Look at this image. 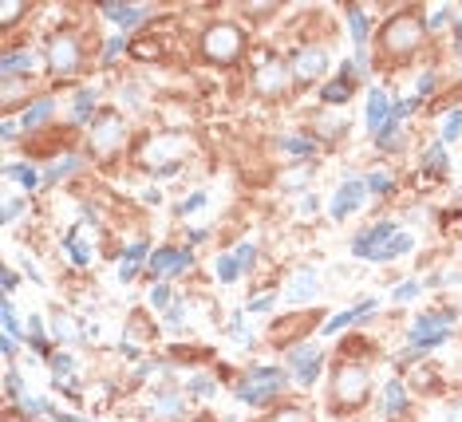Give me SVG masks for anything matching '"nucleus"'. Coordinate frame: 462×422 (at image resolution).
Wrapping results in <instances>:
<instances>
[{
    "instance_id": "nucleus-22",
    "label": "nucleus",
    "mask_w": 462,
    "mask_h": 422,
    "mask_svg": "<svg viewBox=\"0 0 462 422\" xmlns=\"http://www.w3.org/2000/svg\"><path fill=\"white\" fill-rule=\"evenodd\" d=\"M344 16H348V28H351V43H356L359 59H364V48H368V32H371L368 16H364V9H356V4H348V9H344ZM359 59H356V63H359Z\"/></svg>"
},
{
    "instance_id": "nucleus-6",
    "label": "nucleus",
    "mask_w": 462,
    "mask_h": 422,
    "mask_svg": "<svg viewBox=\"0 0 462 422\" xmlns=\"http://www.w3.org/2000/svg\"><path fill=\"white\" fill-rule=\"evenodd\" d=\"M241 32L233 24H214L210 32H205V56L210 59H217V63H233L237 59V51H241Z\"/></svg>"
},
{
    "instance_id": "nucleus-47",
    "label": "nucleus",
    "mask_w": 462,
    "mask_h": 422,
    "mask_svg": "<svg viewBox=\"0 0 462 422\" xmlns=\"http://www.w3.org/2000/svg\"><path fill=\"white\" fill-rule=\"evenodd\" d=\"M0 355H4V364H12V359H16V336L0 339Z\"/></svg>"
},
{
    "instance_id": "nucleus-10",
    "label": "nucleus",
    "mask_w": 462,
    "mask_h": 422,
    "mask_svg": "<svg viewBox=\"0 0 462 422\" xmlns=\"http://www.w3.org/2000/svg\"><path fill=\"white\" fill-rule=\"evenodd\" d=\"M123 118L119 115H103L99 123H95V130H91V150L95 154H115L123 146Z\"/></svg>"
},
{
    "instance_id": "nucleus-56",
    "label": "nucleus",
    "mask_w": 462,
    "mask_h": 422,
    "mask_svg": "<svg viewBox=\"0 0 462 422\" xmlns=\"http://www.w3.org/2000/svg\"><path fill=\"white\" fill-rule=\"evenodd\" d=\"M454 36H458V48H462V20H458V28H454Z\"/></svg>"
},
{
    "instance_id": "nucleus-35",
    "label": "nucleus",
    "mask_w": 462,
    "mask_h": 422,
    "mask_svg": "<svg viewBox=\"0 0 462 422\" xmlns=\"http://www.w3.org/2000/svg\"><path fill=\"white\" fill-rule=\"evenodd\" d=\"M205 202H210V197H205V190H197V194L182 197V202L174 205V213H178V217H190V213H197V210H202Z\"/></svg>"
},
{
    "instance_id": "nucleus-38",
    "label": "nucleus",
    "mask_w": 462,
    "mask_h": 422,
    "mask_svg": "<svg viewBox=\"0 0 462 422\" xmlns=\"http://www.w3.org/2000/svg\"><path fill=\"white\" fill-rule=\"evenodd\" d=\"M28 339H32V347L40 355H48V339H43V324H40V316H28Z\"/></svg>"
},
{
    "instance_id": "nucleus-9",
    "label": "nucleus",
    "mask_w": 462,
    "mask_h": 422,
    "mask_svg": "<svg viewBox=\"0 0 462 422\" xmlns=\"http://www.w3.org/2000/svg\"><path fill=\"white\" fill-rule=\"evenodd\" d=\"M79 63H83V56H79V40L76 36H51V68H56V76H76Z\"/></svg>"
},
{
    "instance_id": "nucleus-57",
    "label": "nucleus",
    "mask_w": 462,
    "mask_h": 422,
    "mask_svg": "<svg viewBox=\"0 0 462 422\" xmlns=\"http://www.w3.org/2000/svg\"><path fill=\"white\" fill-rule=\"evenodd\" d=\"M451 422H462V411H454V414H451Z\"/></svg>"
},
{
    "instance_id": "nucleus-53",
    "label": "nucleus",
    "mask_w": 462,
    "mask_h": 422,
    "mask_svg": "<svg viewBox=\"0 0 462 422\" xmlns=\"http://www.w3.org/2000/svg\"><path fill=\"white\" fill-rule=\"evenodd\" d=\"M190 387H194L197 395H214V383H210V379H194Z\"/></svg>"
},
{
    "instance_id": "nucleus-39",
    "label": "nucleus",
    "mask_w": 462,
    "mask_h": 422,
    "mask_svg": "<svg viewBox=\"0 0 462 422\" xmlns=\"http://www.w3.org/2000/svg\"><path fill=\"white\" fill-rule=\"evenodd\" d=\"M419 280H403V284H395L391 288V300H395V304H407V300H415V296H419Z\"/></svg>"
},
{
    "instance_id": "nucleus-25",
    "label": "nucleus",
    "mask_w": 462,
    "mask_h": 422,
    "mask_svg": "<svg viewBox=\"0 0 462 422\" xmlns=\"http://www.w3.org/2000/svg\"><path fill=\"white\" fill-rule=\"evenodd\" d=\"M95 99H99V91H91V87L76 91V99H71V123H76V127H87V123H91Z\"/></svg>"
},
{
    "instance_id": "nucleus-7",
    "label": "nucleus",
    "mask_w": 462,
    "mask_h": 422,
    "mask_svg": "<svg viewBox=\"0 0 462 422\" xmlns=\"http://www.w3.org/2000/svg\"><path fill=\"white\" fill-rule=\"evenodd\" d=\"M186 269H194V253H190V249H178V245L154 249L150 261H146V272H150V277H174V272H186Z\"/></svg>"
},
{
    "instance_id": "nucleus-30",
    "label": "nucleus",
    "mask_w": 462,
    "mask_h": 422,
    "mask_svg": "<svg viewBox=\"0 0 462 422\" xmlns=\"http://www.w3.org/2000/svg\"><path fill=\"white\" fill-rule=\"evenodd\" d=\"M423 166H427L431 174H446V166H451V158H446V146H443V143H431L427 150H423Z\"/></svg>"
},
{
    "instance_id": "nucleus-48",
    "label": "nucleus",
    "mask_w": 462,
    "mask_h": 422,
    "mask_svg": "<svg viewBox=\"0 0 462 422\" xmlns=\"http://www.w3.org/2000/svg\"><path fill=\"white\" fill-rule=\"evenodd\" d=\"M0 130H4V143H16V138H20V130H24V127H20L16 118H4V127H0Z\"/></svg>"
},
{
    "instance_id": "nucleus-15",
    "label": "nucleus",
    "mask_w": 462,
    "mask_h": 422,
    "mask_svg": "<svg viewBox=\"0 0 462 422\" xmlns=\"http://www.w3.org/2000/svg\"><path fill=\"white\" fill-rule=\"evenodd\" d=\"M317 292H320V277L312 269H300L284 288V300L289 304H308V300H317Z\"/></svg>"
},
{
    "instance_id": "nucleus-18",
    "label": "nucleus",
    "mask_w": 462,
    "mask_h": 422,
    "mask_svg": "<svg viewBox=\"0 0 462 422\" xmlns=\"http://www.w3.org/2000/svg\"><path fill=\"white\" fill-rule=\"evenodd\" d=\"M371 312H376V300H359L356 308H344V312L328 316V320H324V336H336L340 328H348V324L364 320V316H371Z\"/></svg>"
},
{
    "instance_id": "nucleus-51",
    "label": "nucleus",
    "mask_w": 462,
    "mask_h": 422,
    "mask_svg": "<svg viewBox=\"0 0 462 422\" xmlns=\"http://www.w3.org/2000/svg\"><path fill=\"white\" fill-rule=\"evenodd\" d=\"M16 284H20V277H16L12 269H4V296H12V292H16Z\"/></svg>"
},
{
    "instance_id": "nucleus-13",
    "label": "nucleus",
    "mask_w": 462,
    "mask_h": 422,
    "mask_svg": "<svg viewBox=\"0 0 462 422\" xmlns=\"http://www.w3.org/2000/svg\"><path fill=\"white\" fill-rule=\"evenodd\" d=\"M391 95L387 91H379V87H371L368 91V110H364V118H368V130H371V138L379 135V130L387 127V118H391Z\"/></svg>"
},
{
    "instance_id": "nucleus-3",
    "label": "nucleus",
    "mask_w": 462,
    "mask_h": 422,
    "mask_svg": "<svg viewBox=\"0 0 462 422\" xmlns=\"http://www.w3.org/2000/svg\"><path fill=\"white\" fill-rule=\"evenodd\" d=\"M284 367H289L292 375H297L300 387H312L320 375V367H324V347L320 344H297L284 351Z\"/></svg>"
},
{
    "instance_id": "nucleus-50",
    "label": "nucleus",
    "mask_w": 462,
    "mask_h": 422,
    "mask_svg": "<svg viewBox=\"0 0 462 422\" xmlns=\"http://www.w3.org/2000/svg\"><path fill=\"white\" fill-rule=\"evenodd\" d=\"M273 308V296H261V300H249V312H269Z\"/></svg>"
},
{
    "instance_id": "nucleus-2",
    "label": "nucleus",
    "mask_w": 462,
    "mask_h": 422,
    "mask_svg": "<svg viewBox=\"0 0 462 422\" xmlns=\"http://www.w3.org/2000/svg\"><path fill=\"white\" fill-rule=\"evenodd\" d=\"M284 383H289V367H249L245 383H237V398L249 406H261L269 403V398L277 395V391H284Z\"/></svg>"
},
{
    "instance_id": "nucleus-4",
    "label": "nucleus",
    "mask_w": 462,
    "mask_h": 422,
    "mask_svg": "<svg viewBox=\"0 0 462 422\" xmlns=\"http://www.w3.org/2000/svg\"><path fill=\"white\" fill-rule=\"evenodd\" d=\"M423 40V24L419 16H407V12H399L395 20H387L384 28V48L395 51V56H403V51H415Z\"/></svg>"
},
{
    "instance_id": "nucleus-29",
    "label": "nucleus",
    "mask_w": 462,
    "mask_h": 422,
    "mask_svg": "<svg viewBox=\"0 0 462 422\" xmlns=\"http://www.w3.org/2000/svg\"><path fill=\"white\" fill-rule=\"evenodd\" d=\"M281 150L292 154V158H312L320 146H317V138H312V135H284L281 138Z\"/></svg>"
},
{
    "instance_id": "nucleus-11",
    "label": "nucleus",
    "mask_w": 462,
    "mask_h": 422,
    "mask_svg": "<svg viewBox=\"0 0 462 422\" xmlns=\"http://www.w3.org/2000/svg\"><path fill=\"white\" fill-rule=\"evenodd\" d=\"M336 383H340L336 391H340V398H344L348 406L359 403V398L368 395V371H364L359 364H344L340 371H336Z\"/></svg>"
},
{
    "instance_id": "nucleus-26",
    "label": "nucleus",
    "mask_w": 462,
    "mask_h": 422,
    "mask_svg": "<svg viewBox=\"0 0 462 422\" xmlns=\"http://www.w3.org/2000/svg\"><path fill=\"white\" fill-rule=\"evenodd\" d=\"M411 245H415V237L399 229V233H395L391 241H387V245L376 253V264H391V261H399V257H407V253H411Z\"/></svg>"
},
{
    "instance_id": "nucleus-44",
    "label": "nucleus",
    "mask_w": 462,
    "mask_h": 422,
    "mask_svg": "<svg viewBox=\"0 0 462 422\" xmlns=\"http://www.w3.org/2000/svg\"><path fill=\"white\" fill-rule=\"evenodd\" d=\"M230 331H233V339H241V344H249V339H253V331L245 328V316H233V324H230Z\"/></svg>"
},
{
    "instance_id": "nucleus-34",
    "label": "nucleus",
    "mask_w": 462,
    "mask_h": 422,
    "mask_svg": "<svg viewBox=\"0 0 462 422\" xmlns=\"http://www.w3.org/2000/svg\"><path fill=\"white\" fill-rule=\"evenodd\" d=\"M146 300H150L154 312H170V308H174V288L170 284H154Z\"/></svg>"
},
{
    "instance_id": "nucleus-55",
    "label": "nucleus",
    "mask_w": 462,
    "mask_h": 422,
    "mask_svg": "<svg viewBox=\"0 0 462 422\" xmlns=\"http://www.w3.org/2000/svg\"><path fill=\"white\" fill-rule=\"evenodd\" d=\"M284 414H289V422H308L304 411H284ZM277 422H281V418H277Z\"/></svg>"
},
{
    "instance_id": "nucleus-46",
    "label": "nucleus",
    "mask_w": 462,
    "mask_h": 422,
    "mask_svg": "<svg viewBox=\"0 0 462 422\" xmlns=\"http://www.w3.org/2000/svg\"><path fill=\"white\" fill-rule=\"evenodd\" d=\"M4 391H9V398H24V387H20V375L9 367V375H4Z\"/></svg>"
},
{
    "instance_id": "nucleus-36",
    "label": "nucleus",
    "mask_w": 462,
    "mask_h": 422,
    "mask_svg": "<svg viewBox=\"0 0 462 422\" xmlns=\"http://www.w3.org/2000/svg\"><path fill=\"white\" fill-rule=\"evenodd\" d=\"M0 324H4V336H20V320H16V308H12L9 296H4V304H0Z\"/></svg>"
},
{
    "instance_id": "nucleus-52",
    "label": "nucleus",
    "mask_w": 462,
    "mask_h": 422,
    "mask_svg": "<svg viewBox=\"0 0 462 422\" xmlns=\"http://www.w3.org/2000/svg\"><path fill=\"white\" fill-rule=\"evenodd\" d=\"M16 16H20V4H16V0H9V4H4V28H9Z\"/></svg>"
},
{
    "instance_id": "nucleus-14",
    "label": "nucleus",
    "mask_w": 462,
    "mask_h": 422,
    "mask_svg": "<svg viewBox=\"0 0 462 422\" xmlns=\"http://www.w3.org/2000/svg\"><path fill=\"white\" fill-rule=\"evenodd\" d=\"M328 68V59H324V48H304L297 59H292V76L300 79V83H312V79H320Z\"/></svg>"
},
{
    "instance_id": "nucleus-12",
    "label": "nucleus",
    "mask_w": 462,
    "mask_h": 422,
    "mask_svg": "<svg viewBox=\"0 0 462 422\" xmlns=\"http://www.w3.org/2000/svg\"><path fill=\"white\" fill-rule=\"evenodd\" d=\"M146 261H150V241H146V237H135V241L123 249V261H119V280L123 284H130V280L143 272Z\"/></svg>"
},
{
    "instance_id": "nucleus-45",
    "label": "nucleus",
    "mask_w": 462,
    "mask_h": 422,
    "mask_svg": "<svg viewBox=\"0 0 462 422\" xmlns=\"http://www.w3.org/2000/svg\"><path fill=\"white\" fill-rule=\"evenodd\" d=\"M411 110H419V99H399V103L391 107V118H399V123H403V118H407Z\"/></svg>"
},
{
    "instance_id": "nucleus-23",
    "label": "nucleus",
    "mask_w": 462,
    "mask_h": 422,
    "mask_svg": "<svg viewBox=\"0 0 462 422\" xmlns=\"http://www.w3.org/2000/svg\"><path fill=\"white\" fill-rule=\"evenodd\" d=\"M79 170H83V158H79V154H63V158H56L48 170H43V186H56V182L79 174Z\"/></svg>"
},
{
    "instance_id": "nucleus-40",
    "label": "nucleus",
    "mask_w": 462,
    "mask_h": 422,
    "mask_svg": "<svg viewBox=\"0 0 462 422\" xmlns=\"http://www.w3.org/2000/svg\"><path fill=\"white\" fill-rule=\"evenodd\" d=\"M233 257H237V264H241V272H249L257 264V245L253 241H241L237 249H233Z\"/></svg>"
},
{
    "instance_id": "nucleus-54",
    "label": "nucleus",
    "mask_w": 462,
    "mask_h": 422,
    "mask_svg": "<svg viewBox=\"0 0 462 422\" xmlns=\"http://www.w3.org/2000/svg\"><path fill=\"white\" fill-rule=\"evenodd\" d=\"M205 237H210V229H194V233H190V245H197V241H205Z\"/></svg>"
},
{
    "instance_id": "nucleus-33",
    "label": "nucleus",
    "mask_w": 462,
    "mask_h": 422,
    "mask_svg": "<svg viewBox=\"0 0 462 422\" xmlns=\"http://www.w3.org/2000/svg\"><path fill=\"white\" fill-rule=\"evenodd\" d=\"M368 194H376V197H391L395 194V182H391V174H384V170H371L368 177Z\"/></svg>"
},
{
    "instance_id": "nucleus-49",
    "label": "nucleus",
    "mask_w": 462,
    "mask_h": 422,
    "mask_svg": "<svg viewBox=\"0 0 462 422\" xmlns=\"http://www.w3.org/2000/svg\"><path fill=\"white\" fill-rule=\"evenodd\" d=\"M451 16H454V9H435V12H431V28H443V24H451Z\"/></svg>"
},
{
    "instance_id": "nucleus-24",
    "label": "nucleus",
    "mask_w": 462,
    "mask_h": 422,
    "mask_svg": "<svg viewBox=\"0 0 462 422\" xmlns=\"http://www.w3.org/2000/svg\"><path fill=\"white\" fill-rule=\"evenodd\" d=\"M351 79H344V76H336V79H328L324 87H320V103H324V107H344V103L351 99Z\"/></svg>"
},
{
    "instance_id": "nucleus-21",
    "label": "nucleus",
    "mask_w": 462,
    "mask_h": 422,
    "mask_svg": "<svg viewBox=\"0 0 462 422\" xmlns=\"http://www.w3.org/2000/svg\"><path fill=\"white\" fill-rule=\"evenodd\" d=\"M51 115H56V99H48V95H43V99H36L32 107H24V115H20V127L32 135V130H40Z\"/></svg>"
},
{
    "instance_id": "nucleus-42",
    "label": "nucleus",
    "mask_w": 462,
    "mask_h": 422,
    "mask_svg": "<svg viewBox=\"0 0 462 422\" xmlns=\"http://www.w3.org/2000/svg\"><path fill=\"white\" fill-rule=\"evenodd\" d=\"M435 87H438V71H423V76H419V87H415V99L423 103L431 91H435Z\"/></svg>"
},
{
    "instance_id": "nucleus-41",
    "label": "nucleus",
    "mask_w": 462,
    "mask_h": 422,
    "mask_svg": "<svg viewBox=\"0 0 462 422\" xmlns=\"http://www.w3.org/2000/svg\"><path fill=\"white\" fill-rule=\"evenodd\" d=\"M24 210H28V197H9V202H4V213H0V221H4V225H12V221H16Z\"/></svg>"
},
{
    "instance_id": "nucleus-28",
    "label": "nucleus",
    "mask_w": 462,
    "mask_h": 422,
    "mask_svg": "<svg viewBox=\"0 0 462 422\" xmlns=\"http://www.w3.org/2000/svg\"><path fill=\"white\" fill-rule=\"evenodd\" d=\"M384 411H387V418H399V414L407 411V387H403L399 379H391L384 387Z\"/></svg>"
},
{
    "instance_id": "nucleus-20",
    "label": "nucleus",
    "mask_w": 462,
    "mask_h": 422,
    "mask_svg": "<svg viewBox=\"0 0 462 422\" xmlns=\"http://www.w3.org/2000/svg\"><path fill=\"white\" fill-rule=\"evenodd\" d=\"M4 177H9V182H20V186H24V197L43 186L40 170H36L32 162H9V166H4Z\"/></svg>"
},
{
    "instance_id": "nucleus-5",
    "label": "nucleus",
    "mask_w": 462,
    "mask_h": 422,
    "mask_svg": "<svg viewBox=\"0 0 462 422\" xmlns=\"http://www.w3.org/2000/svg\"><path fill=\"white\" fill-rule=\"evenodd\" d=\"M399 233V225L395 221H376V225H364L356 237H351V257H359V261H376V253L391 241V237Z\"/></svg>"
},
{
    "instance_id": "nucleus-1",
    "label": "nucleus",
    "mask_w": 462,
    "mask_h": 422,
    "mask_svg": "<svg viewBox=\"0 0 462 422\" xmlns=\"http://www.w3.org/2000/svg\"><path fill=\"white\" fill-rule=\"evenodd\" d=\"M451 312H423L415 316V324L407 328V351H403V359H415V355L423 351H435L438 344H446V336H451Z\"/></svg>"
},
{
    "instance_id": "nucleus-8",
    "label": "nucleus",
    "mask_w": 462,
    "mask_h": 422,
    "mask_svg": "<svg viewBox=\"0 0 462 422\" xmlns=\"http://www.w3.org/2000/svg\"><path fill=\"white\" fill-rule=\"evenodd\" d=\"M364 202H368V182H364V177H348V182L332 194L328 213H332V221H344V217H351Z\"/></svg>"
},
{
    "instance_id": "nucleus-32",
    "label": "nucleus",
    "mask_w": 462,
    "mask_h": 422,
    "mask_svg": "<svg viewBox=\"0 0 462 422\" xmlns=\"http://www.w3.org/2000/svg\"><path fill=\"white\" fill-rule=\"evenodd\" d=\"M399 135H403V123L399 118H387V127L379 130L371 143H376V150H395V146H399Z\"/></svg>"
},
{
    "instance_id": "nucleus-17",
    "label": "nucleus",
    "mask_w": 462,
    "mask_h": 422,
    "mask_svg": "<svg viewBox=\"0 0 462 422\" xmlns=\"http://www.w3.org/2000/svg\"><path fill=\"white\" fill-rule=\"evenodd\" d=\"M253 87L261 95H281L289 87V63H265V68L253 76Z\"/></svg>"
},
{
    "instance_id": "nucleus-27",
    "label": "nucleus",
    "mask_w": 462,
    "mask_h": 422,
    "mask_svg": "<svg viewBox=\"0 0 462 422\" xmlns=\"http://www.w3.org/2000/svg\"><path fill=\"white\" fill-rule=\"evenodd\" d=\"M28 71H32V51H4V59H0V76L16 79V76H28Z\"/></svg>"
},
{
    "instance_id": "nucleus-37",
    "label": "nucleus",
    "mask_w": 462,
    "mask_h": 422,
    "mask_svg": "<svg viewBox=\"0 0 462 422\" xmlns=\"http://www.w3.org/2000/svg\"><path fill=\"white\" fill-rule=\"evenodd\" d=\"M462 138V110H451L446 115V123H443V146L446 143H458Z\"/></svg>"
},
{
    "instance_id": "nucleus-31",
    "label": "nucleus",
    "mask_w": 462,
    "mask_h": 422,
    "mask_svg": "<svg viewBox=\"0 0 462 422\" xmlns=\"http://www.w3.org/2000/svg\"><path fill=\"white\" fill-rule=\"evenodd\" d=\"M214 272H217V280H222V284H233V280L241 277V264H237V257H233V253H217V261H214Z\"/></svg>"
},
{
    "instance_id": "nucleus-19",
    "label": "nucleus",
    "mask_w": 462,
    "mask_h": 422,
    "mask_svg": "<svg viewBox=\"0 0 462 422\" xmlns=\"http://www.w3.org/2000/svg\"><path fill=\"white\" fill-rule=\"evenodd\" d=\"M79 233H83V229H68V233H63L60 237V245H63V253H68L71 257V264H79V269H87V264H91L95 261V257H91V245H87V241H83V237H79Z\"/></svg>"
},
{
    "instance_id": "nucleus-16",
    "label": "nucleus",
    "mask_w": 462,
    "mask_h": 422,
    "mask_svg": "<svg viewBox=\"0 0 462 422\" xmlns=\"http://www.w3.org/2000/svg\"><path fill=\"white\" fill-rule=\"evenodd\" d=\"M103 16L115 20V24L123 28V36H127L135 24H143V20L150 16V9H146V4H115V0H107V4H103Z\"/></svg>"
},
{
    "instance_id": "nucleus-43",
    "label": "nucleus",
    "mask_w": 462,
    "mask_h": 422,
    "mask_svg": "<svg viewBox=\"0 0 462 422\" xmlns=\"http://www.w3.org/2000/svg\"><path fill=\"white\" fill-rule=\"evenodd\" d=\"M123 48H127V36H111V40H107V48H103V63H111Z\"/></svg>"
}]
</instances>
